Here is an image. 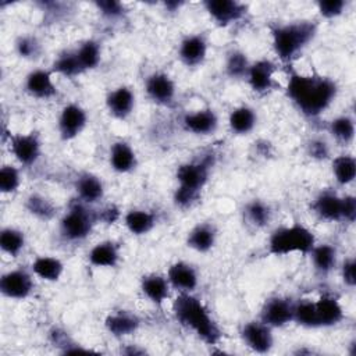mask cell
<instances>
[{
  "label": "cell",
  "instance_id": "50",
  "mask_svg": "<svg viewBox=\"0 0 356 356\" xmlns=\"http://www.w3.org/2000/svg\"><path fill=\"white\" fill-rule=\"evenodd\" d=\"M96 211H97L99 222L114 224L120 218V210L115 204H108V206L103 207L102 210H96Z\"/></svg>",
  "mask_w": 356,
  "mask_h": 356
},
{
  "label": "cell",
  "instance_id": "13",
  "mask_svg": "<svg viewBox=\"0 0 356 356\" xmlns=\"http://www.w3.org/2000/svg\"><path fill=\"white\" fill-rule=\"evenodd\" d=\"M274 330L259 318L243 323L239 331L242 342L256 353H268L274 346Z\"/></svg>",
  "mask_w": 356,
  "mask_h": 356
},
{
  "label": "cell",
  "instance_id": "14",
  "mask_svg": "<svg viewBox=\"0 0 356 356\" xmlns=\"http://www.w3.org/2000/svg\"><path fill=\"white\" fill-rule=\"evenodd\" d=\"M275 72L277 64L274 61L270 58H259L250 64L245 81L252 92L256 95H266L274 90L277 85Z\"/></svg>",
  "mask_w": 356,
  "mask_h": 356
},
{
  "label": "cell",
  "instance_id": "1",
  "mask_svg": "<svg viewBox=\"0 0 356 356\" xmlns=\"http://www.w3.org/2000/svg\"><path fill=\"white\" fill-rule=\"evenodd\" d=\"M338 90V83L327 75L316 71L303 74L292 67L288 71L286 97L307 118H317L327 111L335 102Z\"/></svg>",
  "mask_w": 356,
  "mask_h": 356
},
{
  "label": "cell",
  "instance_id": "4",
  "mask_svg": "<svg viewBox=\"0 0 356 356\" xmlns=\"http://www.w3.org/2000/svg\"><path fill=\"white\" fill-rule=\"evenodd\" d=\"M317 243L314 232L302 222H292L275 228L267 241V253L271 256H288L292 253L309 254Z\"/></svg>",
  "mask_w": 356,
  "mask_h": 356
},
{
  "label": "cell",
  "instance_id": "9",
  "mask_svg": "<svg viewBox=\"0 0 356 356\" xmlns=\"http://www.w3.org/2000/svg\"><path fill=\"white\" fill-rule=\"evenodd\" d=\"M293 305L295 300L288 296L273 295L263 302L257 318L273 330L284 328L293 323Z\"/></svg>",
  "mask_w": 356,
  "mask_h": 356
},
{
  "label": "cell",
  "instance_id": "37",
  "mask_svg": "<svg viewBox=\"0 0 356 356\" xmlns=\"http://www.w3.org/2000/svg\"><path fill=\"white\" fill-rule=\"evenodd\" d=\"M75 53L85 72L97 68L102 61V44L96 39L82 40L75 47Z\"/></svg>",
  "mask_w": 356,
  "mask_h": 356
},
{
  "label": "cell",
  "instance_id": "39",
  "mask_svg": "<svg viewBox=\"0 0 356 356\" xmlns=\"http://www.w3.org/2000/svg\"><path fill=\"white\" fill-rule=\"evenodd\" d=\"M328 132L335 142L348 146L355 139V120L348 114H341L332 118L328 124Z\"/></svg>",
  "mask_w": 356,
  "mask_h": 356
},
{
  "label": "cell",
  "instance_id": "33",
  "mask_svg": "<svg viewBox=\"0 0 356 356\" xmlns=\"http://www.w3.org/2000/svg\"><path fill=\"white\" fill-rule=\"evenodd\" d=\"M24 207L32 217H35L40 221H51L57 216V211H58L54 202L50 197H47L39 192L29 193L25 197Z\"/></svg>",
  "mask_w": 356,
  "mask_h": 356
},
{
  "label": "cell",
  "instance_id": "45",
  "mask_svg": "<svg viewBox=\"0 0 356 356\" xmlns=\"http://www.w3.org/2000/svg\"><path fill=\"white\" fill-rule=\"evenodd\" d=\"M316 6L321 18L335 19L345 13L348 3L345 0H320L316 3Z\"/></svg>",
  "mask_w": 356,
  "mask_h": 356
},
{
  "label": "cell",
  "instance_id": "20",
  "mask_svg": "<svg viewBox=\"0 0 356 356\" xmlns=\"http://www.w3.org/2000/svg\"><path fill=\"white\" fill-rule=\"evenodd\" d=\"M312 210L323 221H342V195L334 189H323L313 199Z\"/></svg>",
  "mask_w": 356,
  "mask_h": 356
},
{
  "label": "cell",
  "instance_id": "29",
  "mask_svg": "<svg viewBox=\"0 0 356 356\" xmlns=\"http://www.w3.org/2000/svg\"><path fill=\"white\" fill-rule=\"evenodd\" d=\"M257 125V113L248 104L234 107L228 114V128L238 136L249 135Z\"/></svg>",
  "mask_w": 356,
  "mask_h": 356
},
{
  "label": "cell",
  "instance_id": "3",
  "mask_svg": "<svg viewBox=\"0 0 356 356\" xmlns=\"http://www.w3.org/2000/svg\"><path fill=\"white\" fill-rule=\"evenodd\" d=\"M318 24L313 19H295L270 25L271 46L275 56L291 65L314 40Z\"/></svg>",
  "mask_w": 356,
  "mask_h": 356
},
{
  "label": "cell",
  "instance_id": "38",
  "mask_svg": "<svg viewBox=\"0 0 356 356\" xmlns=\"http://www.w3.org/2000/svg\"><path fill=\"white\" fill-rule=\"evenodd\" d=\"M331 171L338 185L346 186L356 178V160L352 154L343 153L332 159Z\"/></svg>",
  "mask_w": 356,
  "mask_h": 356
},
{
  "label": "cell",
  "instance_id": "2",
  "mask_svg": "<svg viewBox=\"0 0 356 356\" xmlns=\"http://www.w3.org/2000/svg\"><path fill=\"white\" fill-rule=\"evenodd\" d=\"M175 320L209 346L218 345L222 331L209 307L193 293H178L172 300Z\"/></svg>",
  "mask_w": 356,
  "mask_h": 356
},
{
  "label": "cell",
  "instance_id": "49",
  "mask_svg": "<svg viewBox=\"0 0 356 356\" xmlns=\"http://www.w3.org/2000/svg\"><path fill=\"white\" fill-rule=\"evenodd\" d=\"M356 220V197L353 195H342V221L353 224Z\"/></svg>",
  "mask_w": 356,
  "mask_h": 356
},
{
  "label": "cell",
  "instance_id": "42",
  "mask_svg": "<svg viewBox=\"0 0 356 356\" xmlns=\"http://www.w3.org/2000/svg\"><path fill=\"white\" fill-rule=\"evenodd\" d=\"M22 184L19 167L14 164H3L0 168V192L3 195L15 193Z\"/></svg>",
  "mask_w": 356,
  "mask_h": 356
},
{
  "label": "cell",
  "instance_id": "28",
  "mask_svg": "<svg viewBox=\"0 0 356 356\" xmlns=\"http://www.w3.org/2000/svg\"><path fill=\"white\" fill-rule=\"evenodd\" d=\"M310 256L312 266L318 275H328L338 267V249L332 243H316L307 254Z\"/></svg>",
  "mask_w": 356,
  "mask_h": 356
},
{
  "label": "cell",
  "instance_id": "15",
  "mask_svg": "<svg viewBox=\"0 0 356 356\" xmlns=\"http://www.w3.org/2000/svg\"><path fill=\"white\" fill-rule=\"evenodd\" d=\"M209 40L204 33H188L178 44V58L188 68H196L203 65L207 58Z\"/></svg>",
  "mask_w": 356,
  "mask_h": 356
},
{
  "label": "cell",
  "instance_id": "46",
  "mask_svg": "<svg viewBox=\"0 0 356 356\" xmlns=\"http://www.w3.org/2000/svg\"><path fill=\"white\" fill-rule=\"evenodd\" d=\"M200 193L202 192L177 186L172 193V202L179 209H191L200 199Z\"/></svg>",
  "mask_w": 356,
  "mask_h": 356
},
{
  "label": "cell",
  "instance_id": "47",
  "mask_svg": "<svg viewBox=\"0 0 356 356\" xmlns=\"http://www.w3.org/2000/svg\"><path fill=\"white\" fill-rule=\"evenodd\" d=\"M330 145L323 138H313L306 145V153L313 160H327L330 157Z\"/></svg>",
  "mask_w": 356,
  "mask_h": 356
},
{
  "label": "cell",
  "instance_id": "12",
  "mask_svg": "<svg viewBox=\"0 0 356 356\" xmlns=\"http://www.w3.org/2000/svg\"><path fill=\"white\" fill-rule=\"evenodd\" d=\"M145 93L150 102L170 107L177 97V83L164 71H154L145 79Z\"/></svg>",
  "mask_w": 356,
  "mask_h": 356
},
{
  "label": "cell",
  "instance_id": "16",
  "mask_svg": "<svg viewBox=\"0 0 356 356\" xmlns=\"http://www.w3.org/2000/svg\"><path fill=\"white\" fill-rule=\"evenodd\" d=\"M181 125L192 135L209 136L217 131L220 120L211 107H204L185 113L181 118Z\"/></svg>",
  "mask_w": 356,
  "mask_h": 356
},
{
  "label": "cell",
  "instance_id": "26",
  "mask_svg": "<svg viewBox=\"0 0 356 356\" xmlns=\"http://www.w3.org/2000/svg\"><path fill=\"white\" fill-rule=\"evenodd\" d=\"M317 325L318 328H328L338 325L345 318V310L338 300V298L324 293L317 300H314Z\"/></svg>",
  "mask_w": 356,
  "mask_h": 356
},
{
  "label": "cell",
  "instance_id": "27",
  "mask_svg": "<svg viewBox=\"0 0 356 356\" xmlns=\"http://www.w3.org/2000/svg\"><path fill=\"white\" fill-rule=\"evenodd\" d=\"M104 327L114 338H124L135 334L140 327V318L127 310L114 312L106 316Z\"/></svg>",
  "mask_w": 356,
  "mask_h": 356
},
{
  "label": "cell",
  "instance_id": "32",
  "mask_svg": "<svg viewBox=\"0 0 356 356\" xmlns=\"http://www.w3.org/2000/svg\"><path fill=\"white\" fill-rule=\"evenodd\" d=\"M64 263L58 257L50 254L38 256L31 263V271L33 275L46 282H57L64 274Z\"/></svg>",
  "mask_w": 356,
  "mask_h": 356
},
{
  "label": "cell",
  "instance_id": "31",
  "mask_svg": "<svg viewBox=\"0 0 356 356\" xmlns=\"http://www.w3.org/2000/svg\"><path fill=\"white\" fill-rule=\"evenodd\" d=\"M242 214L243 221L254 229L266 228L273 220V209L263 199H252L246 202Z\"/></svg>",
  "mask_w": 356,
  "mask_h": 356
},
{
  "label": "cell",
  "instance_id": "35",
  "mask_svg": "<svg viewBox=\"0 0 356 356\" xmlns=\"http://www.w3.org/2000/svg\"><path fill=\"white\" fill-rule=\"evenodd\" d=\"M250 64H252V61L249 60L248 54L243 50L235 47L225 53L224 72L231 79H235V81L245 79Z\"/></svg>",
  "mask_w": 356,
  "mask_h": 356
},
{
  "label": "cell",
  "instance_id": "6",
  "mask_svg": "<svg viewBox=\"0 0 356 356\" xmlns=\"http://www.w3.org/2000/svg\"><path fill=\"white\" fill-rule=\"evenodd\" d=\"M214 165V154H204L202 159L185 161L175 170L177 186L202 192L209 182L211 168Z\"/></svg>",
  "mask_w": 356,
  "mask_h": 356
},
{
  "label": "cell",
  "instance_id": "36",
  "mask_svg": "<svg viewBox=\"0 0 356 356\" xmlns=\"http://www.w3.org/2000/svg\"><path fill=\"white\" fill-rule=\"evenodd\" d=\"M26 245L25 232L17 227H3L0 231V249L10 257H18Z\"/></svg>",
  "mask_w": 356,
  "mask_h": 356
},
{
  "label": "cell",
  "instance_id": "30",
  "mask_svg": "<svg viewBox=\"0 0 356 356\" xmlns=\"http://www.w3.org/2000/svg\"><path fill=\"white\" fill-rule=\"evenodd\" d=\"M157 224V217L153 211L145 209H131L124 214V225L129 234L143 236L153 231Z\"/></svg>",
  "mask_w": 356,
  "mask_h": 356
},
{
  "label": "cell",
  "instance_id": "40",
  "mask_svg": "<svg viewBox=\"0 0 356 356\" xmlns=\"http://www.w3.org/2000/svg\"><path fill=\"white\" fill-rule=\"evenodd\" d=\"M15 54L26 61H36L42 57L43 44L38 36L31 33L19 35L14 42Z\"/></svg>",
  "mask_w": 356,
  "mask_h": 356
},
{
  "label": "cell",
  "instance_id": "22",
  "mask_svg": "<svg viewBox=\"0 0 356 356\" xmlns=\"http://www.w3.org/2000/svg\"><path fill=\"white\" fill-rule=\"evenodd\" d=\"M74 189L76 193V199L89 206L99 203L106 193L103 179L99 175L89 171H83L76 175Z\"/></svg>",
  "mask_w": 356,
  "mask_h": 356
},
{
  "label": "cell",
  "instance_id": "5",
  "mask_svg": "<svg viewBox=\"0 0 356 356\" xmlns=\"http://www.w3.org/2000/svg\"><path fill=\"white\" fill-rule=\"evenodd\" d=\"M99 222L97 211L92 206L75 199L58 221V232L67 242H82Z\"/></svg>",
  "mask_w": 356,
  "mask_h": 356
},
{
  "label": "cell",
  "instance_id": "25",
  "mask_svg": "<svg viewBox=\"0 0 356 356\" xmlns=\"http://www.w3.org/2000/svg\"><path fill=\"white\" fill-rule=\"evenodd\" d=\"M121 260V246L113 239L95 243L88 252V261L97 268H115Z\"/></svg>",
  "mask_w": 356,
  "mask_h": 356
},
{
  "label": "cell",
  "instance_id": "23",
  "mask_svg": "<svg viewBox=\"0 0 356 356\" xmlns=\"http://www.w3.org/2000/svg\"><path fill=\"white\" fill-rule=\"evenodd\" d=\"M218 239V228L213 221H202L186 234V246L197 253L210 252Z\"/></svg>",
  "mask_w": 356,
  "mask_h": 356
},
{
  "label": "cell",
  "instance_id": "41",
  "mask_svg": "<svg viewBox=\"0 0 356 356\" xmlns=\"http://www.w3.org/2000/svg\"><path fill=\"white\" fill-rule=\"evenodd\" d=\"M293 323L305 328H318L316 306L312 299H299L293 305Z\"/></svg>",
  "mask_w": 356,
  "mask_h": 356
},
{
  "label": "cell",
  "instance_id": "21",
  "mask_svg": "<svg viewBox=\"0 0 356 356\" xmlns=\"http://www.w3.org/2000/svg\"><path fill=\"white\" fill-rule=\"evenodd\" d=\"M138 154L129 142L118 139L111 143L108 150L110 168L117 174H129L138 167Z\"/></svg>",
  "mask_w": 356,
  "mask_h": 356
},
{
  "label": "cell",
  "instance_id": "24",
  "mask_svg": "<svg viewBox=\"0 0 356 356\" xmlns=\"http://www.w3.org/2000/svg\"><path fill=\"white\" fill-rule=\"evenodd\" d=\"M140 291L150 303L161 307L170 299L172 288L167 280V275L149 273L140 278Z\"/></svg>",
  "mask_w": 356,
  "mask_h": 356
},
{
  "label": "cell",
  "instance_id": "18",
  "mask_svg": "<svg viewBox=\"0 0 356 356\" xmlns=\"http://www.w3.org/2000/svg\"><path fill=\"white\" fill-rule=\"evenodd\" d=\"M107 113L115 120H127L135 110L136 97L134 90L127 85H120L107 92L104 97Z\"/></svg>",
  "mask_w": 356,
  "mask_h": 356
},
{
  "label": "cell",
  "instance_id": "11",
  "mask_svg": "<svg viewBox=\"0 0 356 356\" xmlns=\"http://www.w3.org/2000/svg\"><path fill=\"white\" fill-rule=\"evenodd\" d=\"M203 8L216 25L227 28L242 21L248 14V6L236 0H206Z\"/></svg>",
  "mask_w": 356,
  "mask_h": 356
},
{
  "label": "cell",
  "instance_id": "8",
  "mask_svg": "<svg viewBox=\"0 0 356 356\" xmlns=\"http://www.w3.org/2000/svg\"><path fill=\"white\" fill-rule=\"evenodd\" d=\"M33 273L31 268L17 267L13 270H8L1 274L0 278V292L4 298L13 299V300H25L28 299L33 289H35V281H33Z\"/></svg>",
  "mask_w": 356,
  "mask_h": 356
},
{
  "label": "cell",
  "instance_id": "7",
  "mask_svg": "<svg viewBox=\"0 0 356 356\" xmlns=\"http://www.w3.org/2000/svg\"><path fill=\"white\" fill-rule=\"evenodd\" d=\"M6 139H7L11 154L14 156V159L21 167H32L40 159L42 139L39 132L36 131H31L25 134L8 132Z\"/></svg>",
  "mask_w": 356,
  "mask_h": 356
},
{
  "label": "cell",
  "instance_id": "19",
  "mask_svg": "<svg viewBox=\"0 0 356 356\" xmlns=\"http://www.w3.org/2000/svg\"><path fill=\"white\" fill-rule=\"evenodd\" d=\"M167 280L172 291L178 293H193L199 285V273L193 264L179 260L168 267Z\"/></svg>",
  "mask_w": 356,
  "mask_h": 356
},
{
  "label": "cell",
  "instance_id": "34",
  "mask_svg": "<svg viewBox=\"0 0 356 356\" xmlns=\"http://www.w3.org/2000/svg\"><path fill=\"white\" fill-rule=\"evenodd\" d=\"M50 70L54 74L63 75L70 79H74L85 72L81 67L78 57H76L75 49H65V50L60 51L57 54V57L53 60Z\"/></svg>",
  "mask_w": 356,
  "mask_h": 356
},
{
  "label": "cell",
  "instance_id": "51",
  "mask_svg": "<svg viewBox=\"0 0 356 356\" xmlns=\"http://www.w3.org/2000/svg\"><path fill=\"white\" fill-rule=\"evenodd\" d=\"M184 4H185L184 1H177V0H168V1H164V3H163L164 8H165L168 13H177V11H179Z\"/></svg>",
  "mask_w": 356,
  "mask_h": 356
},
{
  "label": "cell",
  "instance_id": "17",
  "mask_svg": "<svg viewBox=\"0 0 356 356\" xmlns=\"http://www.w3.org/2000/svg\"><path fill=\"white\" fill-rule=\"evenodd\" d=\"M54 72L50 68H35L25 75V92L39 100H49L57 96L58 89L53 79Z\"/></svg>",
  "mask_w": 356,
  "mask_h": 356
},
{
  "label": "cell",
  "instance_id": "44",
  "mask_svg": "<svg viewBox=\"0 0 356 356\" xmlns=\"http://www.w3.org/2000/svg\"><path fill=\"white\" fill-rule=\"evenodd\" d=\"M50 341L54 346L60 348L61 352L64 353H76V352H88V349H83L79 343H76L68 332L60 330V328H53L49 334Z\"/></svg>",
  "mask_w": 356,
  "mask_h": 356
},
{
  "label": "cell",
  "instance_id": "48",
  "mask_svg": "<svg viewBox=\"0 0 356 356\" xmlns=\"http://www.w3.org/2000/svg\"><path fill=\"white\" fill-rule=\"evenodd\" d=\"M342 282L348 288H355L356 285V260L355 257H348L341 263L339 267Z\"/></svg>",
  "mask_w": 356,
  "mask_h": 356
},
{
  "label": "cell",
  "instance_id": "10",
  "mask_svg": "<svg viewBox=\"0 0 356 356\" xmlns=\"http://www.w3.org/2000/svg\"><path fill=\"white\" fill-rule=\"evenodd\" d=\"M86 125L88 113L79 103L71 102L63 106L57 118V131L63 140H74L83 132Z\"/></svg>",
  "mask_w": 356,
  "mask_h": 356
},
{
  "label": "cell",
  "instance_id": "43",
  "mask_svg": "<svg viewBox=\"0 0 356 356\" xmlns=\"http://www.w3.org/2000/svg\"><path fill=\"white\" fill-rule=\"evenodd\" d=\"M96 11L106 21H120L128 14V8L122 1L117 0H97L93 3Z\"/></svg>",
  "mask_w": 356,
  "mask_h": 356
}]
</instances>
